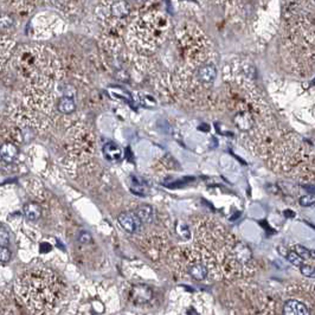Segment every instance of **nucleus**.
<instances>
[{
	"label": "nucleus",
	"mask_w": 315,
	"mask_h": 315,
	"mask_svg": "<svg viewBox=\"0 0 315 315\" xmlns=\"http://www.w3.org/2000/svg\"><path fill=\"white\" fill-rule=\"evenodd\" d=\"M14 67L21 77L39 88L55 81L60 72V63L49 48L39 45L20 46L14 56Z\"/></svg>",
	"instance_id": "nucleus-1"
},
{
	"label": "nucleus",
	"mask_w": 315,
	"mask_h": 315,
	"mask_svg": "<svg viewBox=\"0 0 315 315\" xmlns=\"http://www.w3.org/2000/svg\"><path fill=\"white\" fill-rule=\"evenodd\" d=\"M59 278L46 269L26 270L19 278V293L24 302L41 313L55 305L60 293Z\"/></svg>",
	"instance_id": "nucleus-2"
},
{
	"label": "nucleus",
	"mask_w": 315,
	"mask_h": 315,
	"mask_svg": "<svg viewBox=\"0 0 315 315\" xmlns=\"http://www.w3.org/2000/svg\"><path fill=\"white\" fill-rule=\"evenodd\" d=\"M168 17L160 11H152L137 17L127 31V42L130 48L141 52H152L165 42L168 36Z\"/></svg>",
	"instance_id": "nucleus-3"
},
{
	"label": "nucleus",
	"mask_w": 315,
	"mask_h": 315,
	"mask_svg": "<svg viewBox=\"0 0 315 315\" xmlns=\"http://www.w3.org/2000/svg\"><path fill=\"white\" fill-rule=\"evenodd\" d=\"M184 56L191 63L202 64L209 52V39L199 30V27L186 25L180 31L178 38Z\"/></svg>",
	"instance_id": "nucleus-4"
},
{
	"label": "nucleus",
	"mask_w": 315,
	"mask_h": 315,
	"mask_svg": "<svg viewBox=\"0 0 315 315\" xmlns=\"http://www.w3.org/2000/svg\"><path fill=\"white\" fill-rule=\"evenodd\" d=\"M152 299V291L150 287L144 284L134 285L130 291V300L135 305H144V303L150 302Z\"/></svg>",
	"instance_id": "nucleus-5"
},
{
	"label": "nucleus",
	"mask_w": 315,
	"mask_h": 315,
	"mask_svg": "<svg viewBox=\"0 0 315 315\" xmlns=\"http://www.w3.org/2000/svg\"><path fill=\"white\" fill-rule=\"evenodd\" d=\"M119 223H120V225L124 227L127 233L130 234H134L136 233V231H139L141 226L140 218L136 216V213L132 212H125L119 216Z\"/></svg>",
	"instance_id": "nucleus-6"
},
{
	"label": "nucleus",
	"mask_w": 315,
	"mask_h": 315,
	"mask_svg": "<svg viewBox=\"0 0 315 315\" xmlns=\"http://www.w3.org/2000/svg\"><path fill=\"white\" fill-rule=\"evenodd\" d=\"M217 76V69L211 63L201 64L197 70V77L204 84H211Z\"/></svg>",
	"instance_id": "nucleus-7"
},
{
	"label": "nucleus",
	"mask_w": 315,
	"mask_h": 315,
	"mask_svg": "<svg viewBox=\"0 0 315 315\" xmlns=\"http://www.w3.org/2000/svg\"><path fill=\"white\" fill-rule=\"evenodd\" d=\"M310 312L305 303L298 300H289L283 306V314L285 315H308Z\"/></svg>",
	"instance_id": "nucleus-8"
},
{
	"label": "nucleus",
	"mask_w": 315,
	"mask_h": 315,
	"mask_svg": "<svg viewBox=\"0 0 315 315\" xmlns=\"http://www.w3.org/2000/svg\"><path fill=\"white\" fill-rule=\"evenodd\" d=\"M187 271H189L190 276L197 281H204L209 275L208 267L202 262L190 263L189 267H187Z\"/></svg>",
	"instance_id": "nucleus-9"
},
{
	"label": "nucleus",
	"mask_w": 315,
	"mask_h": 315,
	"mask_svg": "<svg viewBox=\"0 0 315 315\" xmlns=\"http://www.w3.org/2000/svg\"><path fill=\"white\" fill-rule=\"evenodd\" d=\"M103 154L109 161L118 162L122 159V151L121 148L114 142H107L103 146Z\"/></svg>",
	"instance_id": "nucleus-10"
},
{
	"label": "nucleus",
	"mask_w": 315,
	"mask_h": 315,
	"mask_svg": "<svg viewBox=\"0 0 315 315\" xmlns=\"http://www.w3.org/2000/svg\"><path fill=\"white\" fill-rule=\"evenodd\" d=\"M0 154H2V160L4 162H6V164H11V162L17 158L18 148L16 145L12 142H5V144H3Z\"/></svg>",
	"instance_id": "nucleus-11"
},
{
	"label": "nucleus",
	"mask_w": 315,
	"mask_h": 315,
	"mask_svg": "<svg viewBox=\"0 0 315 315\" xmlns=\"http://www.w3.org/2000/svg\"><path fill=\"white\" fill-rule=\"evenodd\" d=\"M130 191L136 195H146L148 189L146 183L144 182V179H141L136 176H133L130 177Z\"/></svg>",
	"instance_id": "nucleus-12"
},
{
	"label": "nucleus",
	"mask_w": 315,
	"mask_h": 315,
	"mask_svg": "<svg viewBox=\"0 0 315 315\" xmlns=\"http://www.w3.org/2000/svg\"><path fill=\"white\" fill-rule=\"evenodd\" d=\"M24 215L26 217V219L28 220H37L41 218L42 216V209L41 206L36 203H30V204H26L24 206Z\"/></svg>",
	"instance_id": "nucleus-13"
},
{
	"label": "nucleus",
	"mask_w": 315,
	"mask_h": 315,
	"mask_svg": "<svg viewBox=\"0 0 315 315\" xmlns=\"http://www.w3.org/2000/svg\"><path fill=\"white\" fill-rule=\"evenodd\" d=\"M57 108H59V110L61 111V113L71 114L72 111H75V109H76L75 101L71 96H64L59 101Z\"/></svg>",
	"instance_id": "nucleus-14"
},
{
	"label": "nucleus",
	"mask_w": 315,
	"mask_h": 315,
	"mask_svg": "<svg viewBox=\"0 0 315 315\" xmlns=\"http://www.w3.org/2000/svg\"><path fill=\"white\" fill-rule=\"evenodd\" d=\"M136 216L139 217L142 223H152L153 222V209L148 205H142L136 210Z\"/></svg>",
	"instance_id": "nucleus-15"
},
{
	"label": "nucleus",
	"mask_w": 315,
	"mask_h": 315,
	"mask_svg": "<svg viewBox=\"0 0 315 315\" xmlns=\"http://www.w3.org/2000/svg\"><path fill=\"white\" fill-rule=\"evenodd\" d=\"M287 260L293 264V266L299 267V268L302 266L303 261H305L296 251H289L288 256H287Z\"/></svg>",
	"instance_id": "nucleus-16"
},
{
	"label": "nucleus",
	"mask_w": 315,
	"mask_h": 315,
	"mask_svg": "<svg viewBox=\"0 0 315 315\" xmlns=\"http://www.w3.org/2000/svg\"><path fill=\"white\" fill-rule=\"evenodd\" d=\"M11 256H12V253H11L10 248L7 247V245H2V247H0V260H2V262H9L11 260Z\"/></svg>",
	"instance_id": "nucleus-17"
},
{
	"label": "nucleus",
	"mask_w": 315,
	"mask_h": 315,
	"mask_svg": "<svg viewBox=\"0 0 315 315\" xmlns=\"http://www.w3.org/2000/svg\"><path fill=\"white\" fill-rule=\"evenodd\" d=\"M294 250L298 252L303 260H309L310 259V250H308V249L305 248V247H302V245L296 244L294 247Z\"/></svg>",
	"instance_id": "nucleus-18"
},
{
	"label": "nucleus",
	"mask_w": 315,
	"mask_h": 315,
	"mask_svg": "<svg viewBox=\"0 0 315 315\" xmlns=\"http://www.w3.org/2000/svg\"><path fill=\"white\" fill-rule=\"evenodd\" d=\"M9 242H10L9 231L5 229V226L2 225V229H0V244L9 245Z\"/></svg>",
	"instance_id": "nucleus-19"
},
{
	"label": "nucleus",
	"mask_w": 315,
	"mask_h": 315,
	"mask_svg": "<svg viewBox=\"0 0 315 315\" xmlns=\"http://www.w3.org/2000/svg\"><path fill=\"white\" fill-rule=\"evenodd\" d=\"M300 269H301V273L305 275V276L315 277V268L307 266V264H302V266L300 267Z\"/></svg>",
	"instance_id": "nucleus-20"
},
{
	"label": "nucleus",
	"mask_w": 315,
	"mask_h": 315,
	"mask_svg": "<svg viewBox=\"0 0 315 315\" xmlns=\"http://www.w3.org/2000/svg\"><path fill=\"white\" fill-rule=\"evenodd\" d=\"M315 203V197L314 195H303V197L300 198V204L302 206H310Z\"/></svg>",
	"instance_id": "nucleus-21"
},
{
	"label": "nucleus",
	"mask_w": 315,
	"mask_h": 315,
	"mask_svg": "<svg viewBox=\"0 0 315 315\" xmlns=\"http://www.w3.org/2000/svg\"><path fill=\"white\" fill-rule=\"evenodd\" d=\"M78 241L81 242V243H89V242L92 241V236H90L87 231H82L78 236Z\"/></svg>",
	"instance_id": "nucleus-22"
},
{
	"label": "nucleus",
	"mask_w": 315,
	"mask_h": 315,
	"mask_svg": "<svg viewBox=\"0 0 315 315\" xmlns=\"http://www.w3.org/2000/svg\"><path fill=\"white\" fill-rule=\"evenodd\" d=\"M278 252H280V255H282L283 257H287L289 253V251L284 247H278Z\"/></svg>",
	"instance_id": "nucleus-23"
},
{
	"label": "nucleus",
	"mask_w": 315,
	"mask_h": 315,
	"mask_svg": "<svg viewBox=\"0 0 315 315\" xmlns=\"http://www.w3.org/2000/svg\"><path fill=\"white\" fill-rule=\"evenodd\" d=\"M310 259L315 260V250H310Z\"/></svg>",
	"instance_id": "nucleus-24"
},
{
	"label": "nucleus",
	"mask_w": 315,
	"mask_h": 315,
	"mask_svg": "<svg viewBox=\"0 0 315 315\" xmlns=\"http://www.w3.org/2000/svg\"><path fill=\"white\" fill-rule=\"evenodd\" d=\"M314 2H315V0H314Z\"/></svg>",
	"instance_id": "nucleus-25"
}]
</instances>
